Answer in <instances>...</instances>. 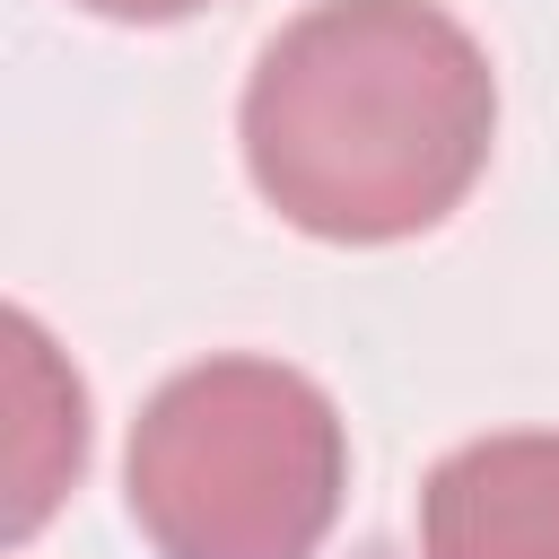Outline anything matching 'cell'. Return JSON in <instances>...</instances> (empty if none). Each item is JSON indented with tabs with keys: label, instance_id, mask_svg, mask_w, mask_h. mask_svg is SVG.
<instances>
[{
	"label": "cell",
	"instance_id": "6da1fadb",
	"mask_svg": "<svg viewBox=\"0 0 559 559\" xmlns=\"http://www.w3.org/2000/svg\"><path fill=\"white\" fill-rule=\"evenodd\" d=\"M253 192L323 245H402L463 210L498 148V70L437 0H314L236 105Z\"/></svg>",
	"mask_w": 559,
	"mask_h": 559
},
{
	"label": "cell",
	"instance_id": "7a4b0ae2",
	"mask_svg": "<svg viewBox=\"0 0 559 559\" xmlns=\"http://www.w3.org/2000/svg\"><path fill=\"white\" fill-rule=\"evenodd\" d=\"M349 489V428L306 367L201 358L131 419L122 498L157 559H314Z\"/></svg>",
	"mask_w": 559,
	"mask_h": 559
},
{
	"label": "cell",
	"instance_id": "3957f363",
	"mask_svg": "<svg viewBox=\"0 0 559 559\" xmlns=\"http://www.w3.org/2000/svg\"><path fill=\"white\" fill-rule=\"evenodd\" d=\"M419 559H559V428L454 445L419 489Z\"/></svg>",
	"mask_w": 559,
	"mask_h": 559
},
{
	"label": "cell",
	"instance_id": "277c9868",
	"mask_svg": "<svg viewBox=\"0 0 559 559\" xmlns=\"http://www.w3.org/2000/svg\"><path fill=\"white\" fill-rule=\"evenodd\" d=\"M9 542H26L87 463V393L52 358L35 314H9Z\"/></svg>",
	"mask_w": 559,
	"mask_h": 559
},
{
	"label": "cell",
	"instance_id": "5b68a950",
	"mask_svg": "<svg viewBox=\"0 0 559 559\" xmlns=\"http://www.w3.org/2000/svg\"><path fill=\"white\" fill-rule=\"evenodd\" d=\"M87 17H114V26H175V17H192V9H210V0H79Z\"/></svg>",
	"mask_w": 559,
	"mask_h": 559
}]
</instances>
